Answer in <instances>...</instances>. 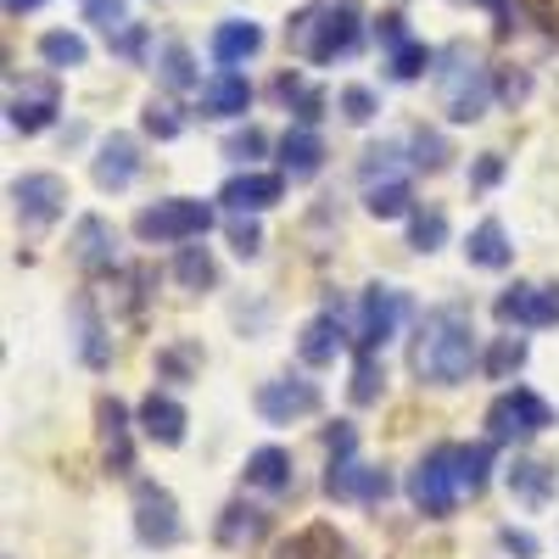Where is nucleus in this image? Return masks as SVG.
I'll use <instances>...</instances> for the list:
<instances>
[{"mask_svg":"<svg viewBox=\"0 0 559 559\" xmlns=\"http://www.w3.org/2000/svg\"><path fill=\"white\" fill-rule=\"evenodd\" d=\"M12 207H17L23 229L57 224L62 207H68V179L62 174H23V179H12Z\"/></svg>","mask_w":559,"mask_h":559,"instance_id":"obj_8","label":"nucleus"},{"mask_svg":"<svg viewBox=\"0 0 559 559\" xmlns=\"http://www.w3.org/2000/svg\"><path fill=\"white\" fill-rule=\"evenodd\" d=\"M498 174H503V163H498V157H481V168H476V185H498Z\"/></svg>","mask_w":559,"mask_h":559,"instance_id":"obj_46","label":"nucleus"},{"mask_svg":"<svg viewBox=\"0 0 559 559\" xmlns=\"http://www.w3.org/2000/svg\"><path fill=\"white\" fill-rule=\"evenodd\" d=\"M274 96H280V102H292V112H297L302 129H313V123L324 118V90H319V84H302L297 73H280Z\"/></svg>","mask_w":559,"mask_h":559,"instance_id":"obj_28","label":"nucleus"},{"mask_svg":"<svg viewBox=\"0 0 559 559\" xmlns=\"http://www.w3.org/2000/svg\"><path fill=\"white\" fill-rule=\"evenodd\" d=\"M34 7H39V0H7V12H12V17H17V12H34Z\"/></svg>","mask_w":559,"mask_h":559,"instance_id":"obj_48","label":"nucleus"},{"mask_svg":"<svg viewBox=\"0 0 559 559\" xmlns=\"http://www.w3.org/2000/svg\"><path fill=\"white\" fill-rule=\"evenodd\" d=\"M492 313L515 331H543V324H559V286H509Z\"/></svg>","mask_w":559,"mask_h":559,"instance_id":"obj_10","label":"nucleus"},{"mask_svg":"<svg viewBox=\"0 0 559 559\" xmlns=\"http://www.w3.org/2000/svg\"><path fill=\"white\" fill-rule=\"evenodd\" d=\"M157 73H163V84L168 90H191L197 84V68H191V51H185L179 39H168L163 51H157Z\"/></svg>","mask_w":559,"mask_h":559,"instance_id":"obj_35","label":"nucleus"},{"mask_svg":"<svg viewBox=\"0 0 559 559\" xmlns=\"http://www.w3.org/2000/svg\"><path fill=\"white\" fill-rule=\"evenodd\" d=\"M263 537H269V515H263L258 503H247V498H236L218 515V543L224 548H258Z\"/></svg>","mask_w":559,"mask_h":559,"instance_id":"obj_17","label":"nucleus"},{"mask_svg":"<svg viewBox=\"0 0 559 559\" xmlns=\"http://www.w3.org/2000/svg\"><path fill=\"white\" fill-rule=\"evenodd\" d=\"M453 471H459V492H481L487 476H492V442H464L459 459H453Z\"/></svg>","mask_w":559,"mask_h":559,"instance_id":"obj_30","label":"nucleus"},{"mask_svg":"<svg viewBox=\"0 0 559 559\" xmlns=\"http://www.w3.org/2000/svg\"><path fill=\"white\" fill-rule=\"evenodd\" d=\"M442 68L437 73V102L453 123H476L487 107H492V68L471 51V45H448V51L437 57Z\"/></svg>","mask_w":559,"mask_h":559,"instance_id":"obj_3","label":"nucleus"},{"mask_svg":"<svg viewBox=\"0 0 559 559\" xmlns=\"http://www.w3.org/2000/svg\"><path fill=\"white\" fill-rule=\"evenodd\" d=\"M548 426H554V408H548L537 392H526V386L498 392L492 408H487L492 442H526V437H537V431H548Z\"/></svg>","mask_w":559,"mask_h":559,"instance_id":"obj_6","label":"nucleus"},{"mask_svg":"<svg viewBox=\"0 0 559 559\" xmlns=\"http://www.w3.org/2000/svg\"><path fill=\"white\" fill-rule=\"evenodd\" d=\"M140 431H146L157 448H179L185 442V408L163 392H152L146 403H140Z\"/></svg>","mask_w":559,"mask_h":559,"instance_id":"obj_21","label":"nucleus"},{"mask_svg":"<svg viewBox=\"0 0 559 559\" xmlns=\"http://www.w3.org/2000/svg\"><path fill=\"white\" fill-rule=\"evenodd\" d=\"M408 364H414V376L431 381V386L471 381V369H476V324H471V313L464 308H431L414 331Z\"/></svg>","mask_w":559,"mask_h":559,"instance_id":"obj_1","label":"nucleus"},{"mask_svg":"<svg viewBox=\"0 0 559 559\" xmlns=\"http://www.w3.org/2000/svg\"><path fill=\"white\" fill-rule=\"evenodd\" d=\"M376 34H381V45H392V51H397V45L408 39V34H403V17H397V12H386V17L376 23Z\"/></svg>","mask_w":559,"mask_h":559,"instance_id":"obj_45","label":"nucleus"},{"mask_svg":"<svg viewBox=\"0 0 559 559\" xmlns=\"http://www.w3.org/2000/svg\"><path fill=\"white\" fill-rule=\"evenodd\" d=\"M319 408V386L302 381V376H286V381H263L258 386V414L269 426H292V419L313 414Z\"/></svg>","mask_w":559,"mask_h":559,"instance_id":"obj_11","label":"nucleus"},{"mask_svg":"<svg viewBox=\"0 0 559 559\" xmlns=\"http://www.w3.org/2000/svg\"><path fill=\"white\" fill-rule=\"evenodd\" d=\"M146 134L174 140V134H179V112H174L168 102H152V107H146Z\"/></svg>","mask_w":559,"mask_h":559,"instance_id":"obj_43","label":"nucleus"},{"mask_svg":"<svg viewBox=\"0 0 559 559\" xmlns=\"http://www.w3.org/2000/svg\"><path fill=\"white\" fill-rule=\"evenodd\" d=\"M39 57L51 62V68H84L90 45L79 34H68V28H51V34H39Z\"/></svg>","mask_w":559,"mask_h":559,"instance_id":"obj_32","label":"nucleus"},{"mask_svg":"<svg viewBox=\"0 0 559 559\" xmlns=\"http://www.w3.org/2000/svg\"><path fill=\"white\" fill-rule=\"evenodd\" d=\"M342 118H347V123H369V118H376V90L347 84V90H342Z\"/></svg>","mask_w":559,"mask_h":559,"instance_id":"obj_41","label":"nucleus"},{"mask_svg":"<svg viewBox=\"0 0 559 559\" xmlns=\"http://www.w3.org/2000/svg\"><path fill=\"white\" fill-rule=\"evenodd\" d=\"M174 280H179V286H191V292H213V280H218L213 252H207V247H197V241H185V247H179V258H174Z\"/></svg>","mask_w":559,"mask_h":559,"instance_id":"obj_29","label":"nucleus"},{"mask_svg":"<svg viewBox=\"0 0 559 559\" xmlns=\"http://www.w3.org/2000/svg\"><path fill=\"white\" fill-rule=\"evenodd\" d=\"M526 336H498L492 342V353H487V376L492 381H509V376H521V369H526Z\"/></svg>","mask_w":559,"mask_h":559,"instance_id":"obj_34","label":"nucleus"},{"mask_svg":"<svg viewBox=\"0 0 559 559\" xmlns=\"http://www.w3.org/2000/svg\"><path fill=\"white\" fill-rule=\"evenodd\" d=\"M213 229V202H197V197H168L157 207H140L134 213V236L140 241H202Z\"/></svg>","mask_w":559,"mask_h":559,"instance_id":"obj_4","label":"nucleus"},{"mask_svg":"<svg viewBox=\"0 0 559 559\" xmlns=\"http://www.w3.org/2000/svg\"><path fill=\"white\" fill-rule=\"evenodd\" d=\"M229 247H236V258H258L263 252V229L252 218H229Z\"/></svg>","mask_w":559,"mask_h":559,"instance_id":"obj_42","label":"nucleus"},{"mask_svg":"<svg viewBox=\"0 0 559 559\" xmlns=\"http://www.w3.org/2000/svg\"><path fill=\"white\" fill-rule=\"evenodd\" d=\"M73 263L84 274H107L118 269V229L102 218V213H84L79 229H73Z\"/></svg>","mask_w":559,"mask_h":559,"instance_id":"obj_12","label":"nucleus"},{"mask_svg":"<svg viewBox=\"0 0 559 559\" xmlns=\"http://www.w3.org/2000/svg\"><path fill=\"white\" fill-rule=\"evenodd\" d=\"M247 107H252V84L236 68H218L207 79V90H202V112L207 118H241Z\"/></svg>","mask_w":559,"mask_h":559,"instance_id":"obj_16","label":"nucleus"},{"mask_svg":"<svg viewBox=\"0 0 559 559\" xmlns=\"http://www.w3.org/2000/svg\"><path fill=\"white\" fill-rule=\"evenodd\" d=\"M397 319H403V292L369 286L364 302H358V331H353L358 353H381V347L392 342V331H397Z\"/></svg>","mask_w":559,"mask_h":559,"instance_id":"obj_9","label":"nucleus"},{"mask_svg":"<svg viewBox=\"0 0 559 559\" xmlns=\"http://www.w3.org/2000/svg\"><path fill=\"white\" fill-rule=\"evenodd\" d=\"M258 51H263V28H258V23L229 17V23L213 28V62H218V68H241V62L258 57Z\"/></svg>","mask_w":559,"mask_h":559,"instance_id":"obj_19","label":"nucleus"},{"mask_svg":"<svg viewBox=\"0 0 559 559\" xmlns=\"http://www.w3.org/2000/svg\"><path fill=\"white\" fill-rule=\"evenodd\" d=\"M442 241H448V218L437 207H414L408 213V247L414 252H437Z\"/></svg>","mask_w":559,"mask_h":559,"instance_id":"obj_33","label":"nucleus"},{"mask_svg":"<svg viewBox=\"0 0 559 559\" xmlns=\"http://www.w3.org/2000/svg\"><path fill=\"white\" fill-rule=\"evenodd\" d=\"M364 207L376 218H403V213H414V197H408L403 179H381V185H369V191H364Z\"/></svg>","mask_w":559,"mask_h":559,"instance_id":"obj_31","label":"nucleus"},{"mask_svg":"<svg viewBox=\"0 0 559 559\" xmlns=\"http://www.w3.org/2000/svg\"><path fill=\"white\" fill-rule=\"evenodd\" d=\"M453 459H459V448L442 442V448H431L426 459L414 464L408 498H414L419 515H431V521H448L453 515V503H459V471H453Z\"/></svg>","mask_w":559,"mask_h":559,"instance_id":"obj_5","label":"nucleus"},{"mask_svg":"<svg viewBox=\"0 0 559 559\" xmlns=\"http://www.w3.org/2000/svg\"><path fill=\"white\" fill-rule=\"evenodd\" d=\"M509 498L526 503V509H543L554 498V464L543 459H515L509 464Z\"/></svg>","mask_w":559,"mask_h":559,"instance_id":"obj_22","label":"nucleus"},{"mask_svg":"<svg viewBox=\"0 0 559 559\" xmlns=\"http://www.w3.org/2000/svg\"><path fill=\"white\" fill-rule=\"evenodd\" d=\"M324 163V146H319V134L313 129H286V140H280V174L286 179H313Z\"/></svg>","mask_w":559,"mask_h":559,"instance_id":"obj_23","label":"nucleus"},{"mask_svg":"<svg viewBox=\"0 0 559 559\" xmlns=\"http://www.w3.org/2000/svg\"><path fill=\"white\" fill-rule=\"evenodd\" d=\"M442 163H448L442 134H437V129H419V134H414V168H431V174H437Z\"/></svg>","mask_w":559,"mask_h":559,"instance_id":"obj_40","label":"nucleus"},{"mask_svg":"<svg viewBox=\"0 0 559 559\" xmlns=\"http://www.w3.org/2000/svg\"><path fill=\"white\" fill-rule=\"evenodd\" d=\"M134 537L146 548H174L185 537V521H179V503L168 487L157 481H134Z\"/></svg>","mask_w":559,"mask_h":559,"instance_id":"obj_7","label":"nucleus"},{"mask_svg":"<svg viewBox=\"0 0 559 559\" xmlns=\"http://www.w3.org/2000/svg\"><path fill=\"white\" fill-rule=\"evenodd\" d=\"M381 386H386L381 358H376V353H358V364H353V403H358V408H369V403L381 397Z\"/></svg>","mask_w":559,"mask_h":559,"instance_id":"obj_36","label":"nucleus"},{"mask_svg":"<svg viewBox=\"0 0 559 559\" xmlns=\"http://www.w3.org/2000/svg\"><path fill=\"white\" fill-rule=\"evenodd\" d=\"M358 34L364 28H358V7H353V0H313V7L297 12L292 28H286L292 51L302 62H313V68L336 62V57H353L358 51Z\"/></svg>","mask_w":559,"mask_h":559,"instance_id":"obj_2","label":"nucleus"},{"mask_svg":"<svg viewBox=\"0 0 559 559\" xmlns=\"http://www.w3.org/2000/svg\"><path fill=\"white\" fill-rule=\"evenodd\" d=\"M347 347V331H342V319L324 308V313H313L308 324H302V336H297V353H302V364H331L336 353Z\"/></svg>","mask_w":559,"mask_h":559,"instance_id":"obj_20","label":"nucleus"},{"mask_svg":"<svg viewBox=\"0 0 559 559\" xmlns=\"http://www.w3.org/2000/svg\"><path fill=\"white\" fill-rule=\"evenodd\" d=\"M96 419H102V448H107V471H112V476H129V471H134L129 408H123L118 397H102V403H96Z\"/></svg>","mask_w":559,"mask_h":559,"instance_id":"obj_15","label":"nucleus"},{"mask_svg":"<svg viewBox=\"0 0 559 559\" xmlns=\"http://www.w3.org/2000/svg\"><path fill=\"white\" fill-rule=\"evenodd\" d=\"M51 118H57V84H28L23 96H12V107H7V123H12L17 134L51 129Z\"/></svg>","mask_w":559,"mask_h":559,"instance_id":"obj_18","label":"nucleus"},{"mask_svg":"<svg viewBox=\"0 0 559 559\" xmlns=\"http://www.w3.org/2000/svg\"><path fill=\"white\" fill-rule=\"evenodd\" d=\"M431 62H437V57H431L419 39H403L397 51H392V79H403V84H408V79H419V73H426Z\"/></svg>","mask_w":559,"mask_h":559,"instance_id":"obj_37","label":"nucleus"},{"mask_svg":"<svg viewBox=\"0 0 559 559\" xmlns=\"http://www.w3.org/2000/svg\"><path fill=\"white\" fill-rule=\"evenodd\" d=\"M73 342H79V358H84L90 369H107L112 347H107V331H102L96 302H90V297H73Z\"/></svg>","mask_w":559,"mask_h":559,"instance_id":"obj_24","label":"nucleus"},{"mask_svg":"<svg viewBox=\"0 0 559 559\" xmlns=\"http://www.w3.org/2000/svg\"><path fill=\"white\" fill-rule=\"evenodd\" d=\"M84 23H96L107 34H123L129 28V0H84Z\"/></svg>","mask_w":559,"mask_h":559,"instance_id":"obj_38","label":"nucleus"},{"mask_svg":"<svg viewBox=\"0 0 559 559\" xmlns=\"http://www.w3.org/2000/svg\"><path fill=\"white\" fill-rule=\"evenodd\" d=\"M140 39H146L140 28H123V34H118V51H123V57H134V51H140Z\"/></svg>","mask_w":559,"mask_h":559,"instance_id":"obj_47","label":"nucleus"},{"mask_svg":"<svg viewBox=\"0 0 559 559\" xmlns=\"http://www.w3.org/2000/svg\"><path fill=\"white\" fill-rule=\"evenodd\" d=\"M498 543H503V554H515V559H537V537H532V532L503 526V532H498Z\"/></svg>","mask_w":559,"mask_h":559,"instance_id":"obj_44","label":"nucleus"},{"mask_svg":"<svg viewBox=\"0 0 559 559\" xmlns=\"http://www.w3.org/2000/svg\"><path fill=\"white\" fill-rule=\"evenodd\" d=\"M280 197H286V174H236L218 191V202L229 207V213H263V207H274Z\"/></svg>","mask_w":559,"mask_h":559,"instance_id":"obj_14","label":"nucleus"},{"mask_svg":"<svg viewBox=\"0 0 559 559\" xmlns=\"http://www.w3.org/2000/svg\"><path fill=\"white\" fill-rule=\"evenodd\" d=\"M280 559H358V554H353V543L336 526H308L297 543L280 548Z\"/></svg>","mask_w":559,"mask_h":559,"instance_id":"obj_25","label":"nucleus"},{"mask_svg":"<svg viewBox=\"0 0 559 559\" xmlns=\"http://www.w3.org/2000/svg\"><path fill=\"white\" fill-rule=\"evenodd\" d=\"M263 152H269V134H263V129H241V134L224 140V157H236V163H252V157H263Z\"/></svg>","mask_w":559,"mask_h":559,"instance_id":"obj_39","label":"nucleus"},{"mask_svg":"<svg viewBox=\"0 0 559 559\" xmlns=\"http://www.w3.org/2000/svg\"><path fill=\"white\" fill-rule=\"evenodd\" d=\"M90 174H96L102 191H129L134 174H140V146H134L129 134H107L102 152H96V163H90Z\"/></svg>","mask_w":559,"mask_h":559,"instance_id":"obj_13","label":"nucleus"},{"mask_svg":"<svg viewBox=\"0 0 559 559\" xmlns=\"http://www.w3.org/2000/svg\"><path fill=\"white\" fill-rule=\"evenodd\" d=\"M247 481L263 487V492H286L292 487V453L286 448H258L247 459Z\"/></svg>","mask_w":559,"mask_h":559,"instance_id":"obj_27","label":"nucleus"},{"mask_svg":"<svg viewBox=\"0 0 559 559\" xmlns=\"http://www.w3.org/2000/svg\"><path fill=\"white\" fill-rule=\"evenodd\" d=\"M464 252H471L476 269H509V263H515V247H509V236H503L498 218H481V224L471 229V247H464Z\"/></svg>","mask_w":559,"mask_h":559,"instance_id":"obj_26","label":"nucleus"}]
</instances>
